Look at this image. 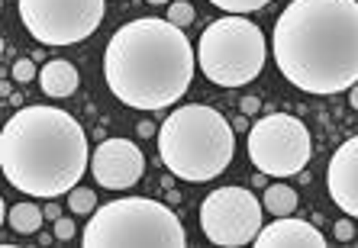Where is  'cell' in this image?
I'll use <instances>...</instances> for the list:
<instances>
[{"mask_svg":"<svg viewBox=\"0 0 358 248\" xmlns=\"http://www.w3.org/2000/svg\"><path fill=\"white\" fill-rule=\"evenodd\" d=\"M26 33L42 45H75L103 23V0H17Z\"/></svg>","mask_w":358,"mask_h":248,"instance_id":"8","label":"cell"},{"mask_svg":"<svg viewBox=\"0 0 358 248\" xmlns=\"http://www.w3.org/2000/svg\"><path fill=\"white\" fill-rule=\"evenodd\" d=\"M152 133H155V126H152V123H139V136H142V139H149Z\"/></svg>","mask_w":358,"mask_h":248,"instance_id":"25","label":"cell"},{"mask_svg":"<svg viewBox=\"0 0 358 248\" xmlns=\"http://www.w3.org/2000/svg\"><path fill=\"white\" fill-rule=\"evenodd\" d=\"M42 219H45V210H39L36 203H17V207H10V213H7L10 229L20 232V235H33V232H39Z\"/></svg>","mask_w":358,"mask_h":248,"instance_id":"14","label":"cell"},{"mask_svg":"<svg viewBox=\"0 0 358 248\" xmlns=\"http://www.w3.org/2000/svg\"><path fill=\"white\" fill-rule=\"evenodd\" d=\"M78 84H81V75H78V68L71 65V61H65V58H52V61H45L39 71V87L45 97H71V94L78 91Z\"/></svg>","mask_w":358,"mask_h":248,"instance_id":"13","label":"cell"},{"mask_svg":"<svg viewBox=\"0 0 358 248\" xmlns=\"http://www.w3.org/2000/svg\"><path fill=\"white\" fill-rule=\"evenodd\" d=\"M326 187L333 203L345 216L358 219V136L345 139L329 158L326 168Z\"/></svg>","mask_w":358,"mask_h":248,"instance_id":"11","label":"cell"},{"mask_svg":"<svg viewBox=\"0 0 358 248\" xmlns=\"http://www.w3.org/2000/svg\"><path fill=\"white\" fill-rule=\"evenodd\" d=\"M213 7L226 10V13H236V17H245V13H252V10H262L268 7L271 0H210Z\"/></svg>","mask_w":358,"mask_h":248,"instance_id":"17","label":"cell"},{"mask_svg":"<svg viewBox=\"0 0 358 248\" xmlns=\"http://www.w3.org/2000/svg\"><path fill=\"white\" fill-rule=\"evenodd\" d=\"M84 248H184V232L171 203L152 197L110 200L94 210L81 232Z\"/></svg>","mask_w":358,"mask_h":248,"instance_id":"5","label":"cell"},{"mask_svg":"<svg viewBox=\"0 0 358 248\" xmlns=\"http://www.w3.org/2000/svg\"><path fill=\"white\" fill-rule=\"evenodd\" d=\"M336 239L339 242H352V235H355V226H352V216H345V219H339V223L333 226Z\"/></svg>","mask_w":358,"mask_h":248,"instance_id":"21","label":"cell"},{"mask_svg":"<svg viewBox=\"0 0 358 248\" xmlns=\"http://www.w3.org/2000/svg\"><path fill=\"white\" fill-rule=\"evenodd\" d=\"M252 165L268 177H294L307 168L313 155V139L303 119L294 113H265L245 136Z\"/></svg>","mask_w":358,"mask_h":248,"instance_id":"7","label":"cell"},{"mask_svg":"<svg viewBox=\"0 0 358 248\" xmlns=\"http://www.w3.org/2000/svg\"><path fill=\"white\" fill-rule=\"evenodd\" d=\"M55 239H59V242L75 239V219H68V216L55 219Z\"/></svg>","mask_w":358,"mask_h":248,"instance_id":"20","label":"cell"},{"mask_svg":"<svg viewBox=\"0 0 358 248\" xmlns=\"http://www.w3.org/2000/svg\"><path fill=\"white\" fill-rule=\"evenodd\" d=\"M349 103H352V110H358V84L349 87Z\"/></svg>","mask_w":358,"mask_h":248,"instance_id":"27","label":"cell"},{"mask_svg":"<svg viewBox=\"0 0 358 248\" xmlns=\"http://www.w3.org/2000/svg\"><path fill=\"white\" fill-rule=\"evenodd\" d=\"M197 52L181 26L159 17H139L120 26L103 52L110 94L133 110H165L187 94Z\"/></svg>","mask_w":358,"mask_h":248,"instance_id":"2","label":"cell"},{"mask_svg":"<svg viewBox=\"0 0 358 248\" xmlns=\"http://www.w3.org/2000/svg\"><path fill=\"white\" fill-rule=\"evenodd\" d=\"M265 33L236 13L210 23L197 42V65L203 78L217 87H245L255 81L265 68Z\"/></svg>","mask_w":358,"mask_h":248,"instance_id":"6","label":"cell"},{"mask_svg":"<svg viewBox=\"0 0 358 248\" xmlns=\"http://www.w3.org/2000/svg\"><path fill=\"white\" fill-rule=\"evenodd\" d=\"M278 71L317 97L358 84V0H291L271 36Z\"/></svg>","mask_w":358,"mask_h":248,"instance_id":"1","label":"cell"},{"mask_svg":"<svg viewBox=\"0 0 358 248\" xmlns=\"http://www.w3.org/2000/svg\"><path fill=\"white\" fill-rule=\"evenodd\" d=\"M262 200L249 187H217L200 207V229L213 245H252L262 232Z\"/></svg>","mask_w":358,"mask_h":248,"instance_id":"9","label":"cell"},{"mask_svg":"<svg viewBox=\"0 0 358 248\" xmlns=\"http://www.w3.org/2000/svg\"><path fill=\"white\" fill-rule=\"evenodd\" d=\"M259 110H262V100H259V97H242V100H239V113L255 116Z\"/></svg>","mask_w":358,"mask_h":248,"instance_id":"22","label":"cell"},{"mask_svg":"<svg viewBox=\"0 0 358 248\" xmlns=\"http://www.w3.org/2000/svg\"><path fill=\"white\" fill-rule=\"evenodd\" d=\"M62 207H55V203H49V207H45V219H52V223H55V219H62Z\"/></svg>","mask_w":358,"mask_h":248,"instance_id":"23","label":"cell"},{"mask_svg":"<svg viewBox=\"0 0 358 248\" xmlns=\"http://www.w3.org/2000/svg\"><path fill=\"white\" fill-rule=\"evenodd\" d=\"M10 78H13L17 84L36 81V78H39V71H36V61H33V58H17V61L10 65Z\"/></svg>","mask_w":358,"mask_h":248,"instance_id":"19","label":"cell"},{"mask_svg":"<svg viewBox=\"0 0 358 248\" xmlns=\"http://www.w3.org/2000/svg\"><path fill=\"white\" fill-rule=\"evenodd\" d=\"M91 161L87 133L68 110L36 103L7 119L0 133V168L17 191L55 200L75 191Z\"/></svg>","mask_w":358,"mask_h":248,"instance_id":"3","label":"cell"},{"mask_svg":"<svg viewBox=\"0 0 358 248\" xmlns=\"http://www.w3.org/2000/svg\"><path fill=\"white\" fill-rule=\"evenodd\" d=\"M149 3H171V0H149Z\"/></svg>","mask_w":358,"mask_h":248,"instance_id":"28","label":"cell"},{"mask_svg":"<svg viewBox=\"0 0 358 248\" xmlns=\"http://www.w3.org/2000/svg\"><path fill=\"white\" fill-rule=\"evenodd\" d=\"M233 129H245V133H249V129H252V126H249V116H245V113H239V116H236Z\"/></svg>","mask_w":358,"mask_h":248,"instance_id":"24","label":"cell"},{"mask_svg":"<svg viewBox=\"0 0 358 248\" xmlns=\"http://www.w3.org/2000/svg\"><path fill=\"white\" fill-rule=\"evenodd\" d=\"M259 248H326V235L307 219L294 216H275V223L262 226L255 235Z\"/></svg>","mask_w":358,"mask_h":248,"instance_id":"12","label":"cell"},{"mask_svg":"<svg viewBox=\"0 0 358 248\" xmlns=\"http://www.w3.org/2000/svg\"><path fill=\"white\" fill-rule=\"evenodd\" d=\"M262 207L271 216H291L297 210V194L287 184H268L265 197H262Z\"/></svg>","mask_w":358,"mask_h":248,"instance_id":"15","label":"cell"},{"mask_svg":"<svg viewBox=\"0 0 358 248\" xmlns=\"http://www.w3.org/2000/svg\"><path fill=\"white\" fill-rule=\"evenodd\" d=\"M68 210L75 216H91L97 210V194L91 187H75V191H68Z\"/></svg>","mask_w":358,"mask_h":248,"instance_id":"16","label":"cell"},{"mask_svg":"<svg viewBox=\"0 0 358 248\" xmlns=\"http://www.w3.org/2000/svg\"><path fill=\"white\" fill-rule=\"evenodd\" d=\"M165 20H171V23L175 26H191L194 23V7L191 3H187V0H171V3H168V17Z\"/></svg>","mask_w":358,"mask_h":248,"instance_id":"18","label":"cell"},{"mask_svg":"<svg viewBox=\"0 0 358 248\" xmlns=\"http://www.w3.org/2000/svg\"><path fill=\"white\" fill-rule=\"evenodd\" d=\"M168 203H171V207H178V203H181V194H178L175 187H168Z\"/></svg>","mask_w":358,"mask_h":248,"instance_id":"26","label":"cell"},{"mask_svg":"<svg viewBox=\"0 0 358 248\" xmlns=\"http://www.w3.org/2000/svg\"><path fill=\"white\" fill-rule=\"evenodd\" d=\"M233 152L236 129L220 110L203 103L178 107L159 129V155L178 181H213L229 168Z\"/></svg>","mask_w":358,"mask_h":248,"instance_id":"4","label":"cell"},{"mask_svg":"<svg viewBox=\"0 0 358 248\" xmlns=\"http://www.w3.org/2000/svg\"><path fill=\"white\" fill-rule=\"evenodd\" d=\"M91 171L94 181H100V187L126 191V187L139 184L142 171H145V155L129 139H103L91 155Z\"/></svg>","mask_w":358,"mask_h":248,"instance_id":"10","label":"cell"}]
</instances>
